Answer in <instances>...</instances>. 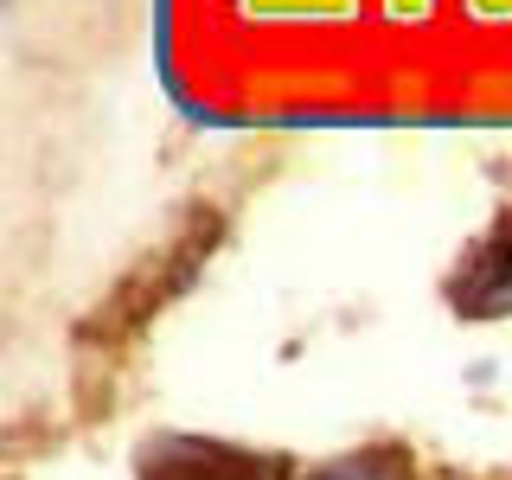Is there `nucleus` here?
Listing matches in <instances>:
<instances>
[{
    "instance_id": "f03ea898",
    "label": "nucleus",
    "mask_w": 512,
    "mask_h": 480,
    "mask_svg": "<svg viewBox=\"0 0 512 480\" xmlns=\"http://www.w3.org/2000/svg\"><path fill=\"white\" fill-rule=\"evenodd\" d=\"M141 480H269V474L244 448L199 442V436H167L141 455Z\"/></svg>"
},
{
    "instance_id": "f257e3e1",
    "label": "nucleus",
    "mask_w": 512,
    "mask_h": 480,
    "mask_svg": "<svg viewBox=\"0 0 512 480\" xmlns=\"http://www.w3.org/2000/svg\"><path fill=\"white\" fill-rule=\"evenodd\" d=\"M448 308L461 320H506L512 314V212L487 224V237H474L461 250L455 276H448Z\"/></svg>"
},
{
    "instance_id": "7ed1b4c3",
    "label": "nucleus",
    "mask_w": 512,
    "mask_h": 480,
    "mask_svg": "<svg viewBox=\"0 0 512 480\" xmlns=\"http://www.w3.org/2000/svg\"><path fill=\"white\" fill-rule=\"evenodd\" d=\"M314 480H416V461H410V448L378 442V448H359L346 461H327Z\"/></svg>"
}]
</instances>
